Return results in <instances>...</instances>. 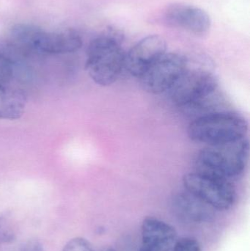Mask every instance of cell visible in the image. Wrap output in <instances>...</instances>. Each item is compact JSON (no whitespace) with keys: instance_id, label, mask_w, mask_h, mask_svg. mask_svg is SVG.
<instances>
[{"instance_id":"obj_2","label":"cell","mask_w":250,"mask_h":251,"mask_svg":"<svg viewBox=\"0 0 250 251\" xmlns=\"http://www.w3.org/2000/svg\"><path fill=\"white\" fill-rule=\"evenodd\" d=\"M248 122L232 112L217 111L195 118L188 126L189 138L208 146L235 143L246 137Z\"/></svg>"},{"instance_id":"obj_3","label":"cell","mask_w":250,"mask_h":251,"mask_svg":"<svg viewBox=\"0 0 250 251\" xmlns=\"http://www.w3.org/2000/svg\"><path fill=\"white\" fill-rule=\"evenodd\" d=\"M249 152V142L245 138L223 146H208L197 155L195 171L230 181L243 174Z\"/></svg>"},{"instance_id":"obj_16","label":"cell","mask_w":250,"mask_h":251,"mask_svg":"<svg viewBox=\"0 0 250 251\" xmlns=\"http://www.w3.org/2000/svg\"><path fill=\"white\" fill-rule=\"evenodd\" d=\"M175 251H202L198 240L191 237L178 239L175 246Z\"/></svg>"},{"instance_id":"obj_15","label":"cell","mask_w":250,"mask_h":251,"mask_svg":"<svg viewBox=\"0 0 250 251\" xmlns=\"http://www.w3.org/2000/svg\"><path fill=\"white\" fill-rule=\"evenodd\" d=\"M16 234L8 221L0 216V244L10 243L14 241Z\"/></svg>"},{"instance_id":"obj_12","label":"cell","mask_w":250,"mask_h":251,"mask_svg":"<svg viewBox=\"0 0 250 251\" xmlns=\"http://www.w3.org/2000/svg\"><path fill=\"white\" fill-rule=\"evenodd\" d=\"M26 98L19 90L0 84V120H16L24 113Z\"/></svg>"},{"instance_id":"obj_6","label":"cell","mask_w":250,"mask_h":251,"mask_svg":"<svg viewBox=\"0 0 250 251\" xmlns=\"http://www.w3.org/2000/svg\"><path fill=\"white\" fill-rule=\"evenodd\" d=\"M186 191L209 205L213 209H230L236 200V190L230 181L201 173H189L183 178Z\"/></svg>"},{"instance_id":"obj_10","label":"cell","mask_w":250,"mask_h":251,"mask_svg":"<svg viewBox=\"0 0 250 251\" xmlns=\"http://www.w3.org/2000/svg\"><path fill=\"white\" fill-rule=\"evenodd\" d=\"M139 251H175L178 234L170 224L154 217L144 219Z\"/></svg>"},{"instance_id":"obj_13","label":"cell","mask_w":250,"mask_h":251,"mask_svg":"<svg viewBox=\"0 0 250 251\" xmlns=\"http://www.w3.org/2000/svg\"><path fill=\"white\" fill-rule=\"evenodd\" d=\"M63 251H95L91 243L82 238L76 237L69 240L63 248Z\"/></svg>"},{"instance_id":"obj_5","label":"cell","mask_w":250,"mask_h":251,"mask_svg":"<svg viewBox=\"0 0 250 251\" xmlns=\"http://www.w3.org/2000/svg\"><path fill=\"white\" fill-rule=\"evenodd\" d=\"M217 87V78L211 72L187 69L167 92L175 105L190 110L212 97Z\"/></svg>"},{"instance_id":"obj_9","label":"cell","mask_w":250,"mask_h":251,"mask_svg":"<svg viewBox=\"0 0 250 251\" xmlns=\"http://www.w3.org/2000/svg\"><path fill=\"white\" fill-rule=\"evenodd\" d=\"M166 19L173 26L196 35H204L211 26L209 15L200 7L176 3L167 7Z\"/></svg>"},{"instance_id":"obj_18","label":"cell","mask_w":250,"mask_h":251,"mask_svg":"<svg viewBox=\"0 0 250 251\" xmlns=\"http://www.w3.org/2000/svg\"><path fill=\"white\" fill-rule=\"evenodd\" d=\"M104 251H116L115 250H114V249H105Z\"/></svg>"},{"instance_id":"obj_1","label":"cell","mask_w":250,"mask_h":251,"mask_svg":"<svg viewBox=\"0 0 250 251\" xmlns=\"http://www.w3.org/2000/svg\"><path fill=\"white\" fill-rule=\"evenodd\" d=\"M123 35L118 29H108L90 44L87 51V72L100 86L113 85L124 69L126 52L121 47Z\"/></svg>"},{"instance_id":"obj_14","label":"cell","mask_w":250,"mask_h":251,"mask_svg":"<svg viewBox=\"0 0 250 251\" xmlns=\"http://www.w3.org/2000/svg\"><path fill=\"white\" fill-rule=\"evenodd\" d=\"M13 73L12 62L0 53V84L7 83L11 79Z\"/></svg>"},{"instance_id":"obj_7","label":"cell","mask_w":250,"mask_h":251,"mask_svg":"<svg viewBox=\"0 0 250 251\" xmlns=\"http://www.w3.org/2000/svg\"><path fill=\"white\" fill-rule=\"evenodd\" d=\"M186 57L177 53L163 54L139 78L146 92L159 95L167 92L188 69Z\"/></svg>"},{"instance_id":"obj_17","label":"cell","mask_w":250,"mask_h":251,"mask_svg":"<svg viewBox=\"0 0 250 251\" xmlns=\"http://www.w3.org/2000/svg\"><path fill=\"white\" fill-rule=\"evenodd\" d=\"M23 251H45L43 245L38 240H29L23 248Z\"/></svg>"},{"instance_id":"obj_11","label":"cell","mask_w":250,"mask_h":251,"mask_svg":"<svg viewBox=\"0 0 250 251\" xmlns=\"http://www.w3.org/2000/svg\"><path fill=\"white\" fill-rule=\"evenodd\" d=\"M175 213L189 223L205 222L213 217V208L188 191L177 193L173 199Z\"/></svg>"},{"instance_id":"obj_4","label":"cell","mask_w":250,"mask_h":251,"mask_svg":"<svg viewBox=\"0 0 250 251\" xmlns=\"http://www.w3.org/2000/svg\"><path fill=\"white\" fill-rule=\"evenodd\" d=\"M12 36L21 45L44 54H63L80 50L82 40L73 30L45 32L32 25H19L12 29Z\"/></svg>"},{"instance_id":"obj_8","label":"cell","mask_w":250,"mask_h":251,"mask_svg":"<svg viewBox=\"0 0 250 251\" xmlns=\"http://www.w3.org/2000/svg\"><path fill=\"white\" fill-rule=\"evenodd\" d=\"M167 51V44L159 35L145 37L135 44L125 56L124 69L139 78Z\"/></svg>"}]
</instances>
